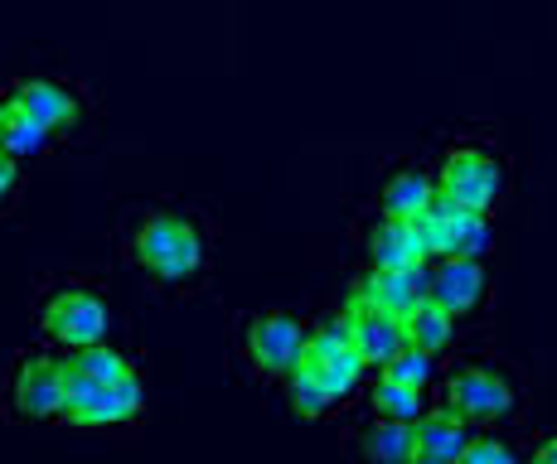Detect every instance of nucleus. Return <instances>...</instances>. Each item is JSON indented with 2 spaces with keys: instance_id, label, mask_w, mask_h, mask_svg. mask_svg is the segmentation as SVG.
<instances>
[{
  "instance_id": "25",
  "label": "nucleus",
  "mask_w": 557,
  "mask_h": 464,
  "mask_svg": "<svg viewBox=\"0 0 557 464\" xmlns=\"http://www.w3.org/2000/svg\"><path fill=\"white\" fill-rule=\"evenodd\" d=\"M412 464H446V460H432V455H412Z\"/></svg>"
},
{
  "instance_id": "1",
  "label": "nucleus",
  "mask_w": 557,
  "mask_h": 464,
  "mask_svg": "<svg viewBox=\"0 0 557 464\" xmlns=\"http://www.w3.org/2000/svg\"><path fill=\"white\" fill-rule=\"evenodd\" d=\"M116 256L136 272L156 296L195 300L209 290L219 262V228L195 203H136L116 223Z\"/></svg>"
},
{
  "instance_id": "13",
  "label": "nucleus",
  "mask_w": 557,
  "mask_h": 464,
  "mask_svg": "<svg viewBox=\"0 0 557 464\" xmlns=\"http://www.w3.org/2000/svg\"><path fill=\"white\" fill-rule=\"evenodd\" d=\"M330 305H335V319H339V329H345V339L355 343V353L369 363V373L379 368V363H388L407 343L403 319L388 315V310H379V305H369V300L355 296L349 286L339 290V300H330Z\"/></svg>"
},
{
  "instance_id": "17",
  "label": "nucleus",
  "mask_w": 557,
  "mask_h": 464,
  "mask_svg": "<svg viewBox=\"0 0 557 464\" xmlns=\"http://www.w3.org/2000/svg\"><path fill=\"white\" fill-rule=\"evenodd\" d=\"M412 436H417V455H432V460H446L456 464V455L470 446V436H475V426H470L460 412H451L446 402H426V412L412 421Z\"/></svg>"
},
{
  "instance_id": "11",
  "label": "nucleus",
  "mask_w": 557,
  "mask_h": 464,
  "mask_svg": "<svg viewBox=\"0 0 557 464\" xmlns=\"http://www.w3.org/2000/svg\"><path fill=\"white\" fill-rule=\"evenodd\" d=\"M349 237L359 247V262L373 266V272H426V262H432L417 223L379 213L373 203H363L355 218H349Z\"/></svg>"
},
{
  "instance_id": "3",
  "label": "nucleus",
  "mask_w": 557,
  "mask_h": 464,
  "mask_svg": "<svg viewBox=\"0 0 557 464\" xmlns=\"http://www.w3.org/2000/svg\"><path fill=\"white\" fill-rule=\"evenodd\" d=\"M432 397L460 412L475 430H513L529 416V373L509 353L466 339L442 359Z\"/></svg>"
},
{
  "instance_id": "2",
  "label": "nucleus",
  "mask_w": 557,
  "mask_h": 464,
  "mask_svg": "<svg viewBox=\"0 0 557 464\" xmlns=\"http://www.w3.org/2000/svg\"><path fill=\"white\" fill-rule=\"evenodd\" d=\"M151 412V387L146 368L126 343L107 339L92 349L63 353V412L59 426L83 430V436H102V430L136 426Z\"/></svg>"
},
{
  "instance_id": "10",
  "label": "nucleus",
  "mask_w": 557,
  "mask_h": 464,
  "mask_svg": "<svg viewBox=\"0 0 557 464\" xmlns=\"http://www.w3.org/2000/svg\"><path fill=\"white\" fill-rule=\"evenodd\" d=\"M426 300L446 310L466 329H480L495 300V272L490 256H446V262H426Z\"/></svg>"
},
{
  "instance_id": "14",
  "label": "nucleus",
  "mask_w": 557,
  "mask_h": 464,
  "mask_svg": "<svg viewBox=\"0 0 557 464\" xmlns=\"http://www.w3.org/2000/svg\"><path fill=\"white\" fill-rule=\"evenodd\" d=\"M339 440L359 464H412L417 455V436L407 421H388V416H373V412H345L339 416Z\"/></svg>"
},
{
  "instance_id": "24",
  "label": "nucleus",
  "mask_w": 557,
  "mask_h": 464,
  "mask_svg": "<svg viewBox=\"0 0 557 464\" xmlns=\"http://www.w3.org/2000/svg\"><path fill=\"white\" fill-rule=\"evenodd\" d=\"M523 464H557V430H539L523 440Z\"/></svg>"
},
{
  "instance_id": "5",
  "label": "nucleus",
  "mask_w": 557,
  "mask_h": 464,
  "mask_svg": "<svg viewBox=\"0 0 557 464\" xmlns=\"http://www.w3.org/2000/svg\"><path fill=\"white\" fill-rule=\"evenodd\" d=\"M29 319H35V343L53 353H78L122 334L112 290L88 272H59L39 280L35 300H29Z\"/></svg>"
},
{
  "instance_id": "20",
  "label": "nucleus",
  "mask_w": 557,
  "mask_h": 464,
  "mask_svg": "<svg viewBox=\"0 0 557 464\" xmlns=\"http://www.w3.org/2000/svg\"><path fill=\"white\" fill-rule=\"evenodd\" d=\"M426 402H432V392H422V387H403V383H388V377L369 373L363 397H359V412L388 416V421H407V426H412V421L426 412Z\"/></svg>"
},
{
  "instance_id": "8",
  "label": "nucleus",
  "mask_w": 557,
  "mask_h": 464,
  "mask_svg": "<svg viewBox=\"0 0 557 464\" xmlns=\"http://www.w3.org/2000/svg\"><path fill=\"white\" fill-rule=\"evenodd\" d=\"M63 412V353L29 343L0 359V416L15 426H59Z\"/></svg>"
},
{
  "instance_id": "9",
  "label": "nucleus",
  "mask_w": 557,
  "mask_h": 464,
  "mask_svg": "<svg viewBox=\"0 0 557 464\" xmlns=\"http://www.w3.org/2000/svg\"><path fill=\"white\" fill-rule=\"evenodd\" d=\"M5 97H15L29 116L49 131L53 146H78V140L92 136L98 126V106L83 83H69V78H10Z\"/></svg>"
},
{
  "instance_id": "21",
  "label": "nucleus",
  "mask_w": 557,
  "mask_h": 464,
  "mask_svg": "<svg viewBox=\"0 0 557 464\" xmlns=\"http://www.w3.org/2000/svg\"><path fill=\"white\" fill-rule=\"evenodd\" d=\"M436 368H442V359H432V353L412 349V343H403L398 353H393L388 363H379V377H388V383H403V387H422V392H432L436 387Z\"/></svg>"
},
{
  "instance_id": "19",
  "label": "nucleus",
  "mask_w": 557,
  "mask_h": 464,
  "mask_svg": "<svg viewBox=\"0 0 557 464\" xmlns=\"http://www.w3.org/2000/svg\"><path fill=\"white\" fill-rule=\"evenodd\" d=\"M0 150L15 155L20 165H29V160H39V155H49L53 150L45 126H39L35 116H29L25 106H20L15 97H5V92H0Z\"/></svg>"
},
{
  "instance_id": "15",
  "label": "nucleus",
  "mask_w": 557,
  "mask_h": 464,
  "mask_svg": "<svg viewBox=\"0 0 557 464\" xmlns=\"http://www.w3.org/2000/svg\"><path fill=\"white\" fill-rule=\"evenodd\" d=\"M436 199V179H432V160L426 155H398L383 165L379 185H373V209L393 213V218L417 223Z\"/></svg>"
},
{
  "instance_id": "23",
  "label": "nucleus",
  "mask_w": 557,
  "mask_h": 464,
  "mask_svg": "<svg viewBox=\"0 0 557 464\" xmlns=\"http://www.w3.org/2000/svg\"><path fill=\"white\" fill-rule=\"evenodd\" d=\"M20 185H25V165H20L15 155H5V150H0V218H5V213H15Z\"/></svg>"
},
{
  "instance_id": "7",
  "label": "nucleus",
  "mask_w": 557,
  "mask_h": 464,
  "mask_svg": "<svg viewBox=\"0 0 557 464\" xmlns=\"http://www.w3.org/2000/svg\"><path fill=\"white\" fill-rule=\"evenodd\" d=\"M310 334V315L292 305H267V310H243L233 319V363L262 387H276L296 368Z\"/></svg>"
},
{
  "instance_id": "4",
  "label": "nucleus",
  "mask_w": 557,
  "mask_h": 464,
  "mask_svg": "<svg viewBox=\"0 0 557 464\" xmlns=\"http://www.w3.org/2000/svg\"><path fill=\"white\" fill-rule=\"evenodd\" d=\"M363 383H369V363H363L355 353V343L345 339V329H339V319H335V305L315 310L301 359L276 383L286 406L301 421H335L359 406Z\"/></svg>"
},
{
  "instance_id": "12",
  "label": "nucleus",
  "mask_w": 557,
  "mask_h": 464,
  "mask_svg": "<svg viewBox=\"0 0 557 464\" xmlns=\"http://www.w3.org/2000/svg\"><path fill=\"white\" fill-rule=\"evenodd\" d=\"M422 247L432 262L446 256H490L495 252V218L475 209H460L451 199H432V209L417 218Z\"/></svg>"
},
{
  "instance_id": "16",
  "label": "nucleus",
  "mask_w": 557,
  "mask_h": 464,
  "mask_svg": "<svg viewBox=\"0 0 557 464\" xmlns=\"http://www.w3.org/2000/svg\"><path fill=\"white\" fill-rule=\"evenodd\" d=\"M345 286L369 300V305L388 310V315H398V319H407L426 300V272H373V266L359 262Z\"/></svg>"
},
{
  "instance_id": "18",
  "label": "nucleus",
  "mask_w": 557,
  "mask_h": 464,
  "mask_svg": "<svg viewBox=\"0 0 557 464\" xmlns=\"http://www.w3.org/2000/svg\"><path fill=\"white\" fill-rule=\"evenodd\" d=\"M403 339L412 343V349L432 353V359H446V353H456L460 343L470 339V329L460 325V319L446 315V310H436L432 300H422V305L403 319Z\"/></svg>"
},
{
  "instance_id": "22",
  "label": "nucleus",
  "mask_w": 557,
  "mask_h": 464,
  "mask_svg": "<svg viewBox=\"0 0 557 464\" xmlns=\"http://www.w3.org/2000/svg\"><path fill=\"white\" fill-rule=\"evenodd\" d=\"M456 464H523V440L513 430H475Z\"/></svg>"
},
{
  "instance_id": "6",
  "label": "nucleus",
  "mask_w": 557,
  "mask_h": 464,
  "mask_svg": "<svg viewBox=\"0 0 557 464\" xmlns=\"http://www.w3.org/2000/svg\"><path fill=\"white\" fill-rule=\"evenodd\" d=\"M432 179H436V199H451L460 209H475V213H499L509 209L513 199V170L509 155L499 150V140L490 131H451L436 146L432 155Z\"/></svg>"
}]
</instances>
